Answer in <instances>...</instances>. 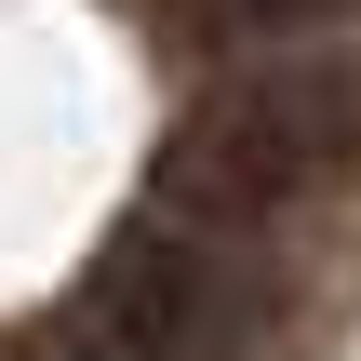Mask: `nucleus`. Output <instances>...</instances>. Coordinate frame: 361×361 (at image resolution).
<instances>
[{"label":"nucleus","mask_w":361,"mask_h":361,"mask_svg":"<svg viewBox=\"0 0 361 361\" xmlns=\"http://www.w3.org/2000/svg\"><path fill=\"white\" fill-rule=\"evenodd\" d=\"M241 322H268V281H255V228H214L188 201H147L107 268L80 281L67 308V361H228Z\"/></svg>","instance_id":"f03ea898"},{"label":"nucleus","mask_w":361,"mask_h":361,"mask_svg":"<svg viewBox=\"0 0 361 361\" xmlns=\"http://www.w3.org/2000/svg\"><path fill=\"white\" fill-rule=\"evenodd\" d=\"M361 174V54H322V40H281L268 67H241L161 161L147 201H188L214 228H268L322 188Z\"/></svg>","instance_id":"f257e3e1"},{"label":"nucleus","mask_w":361,"mask_h":361,"mask_svg":"<svg viewBox=\"0 0 361 361\" xmlns=\"http://www.w3.org/2000/svg\"><path fill=\"white\" fill-rule=\"evenodd\" d=\"M214 13H228L241 40H335L361 0H214Z\"/></svg>","instance_id":"7ed1b4c3"}]
</instances>
